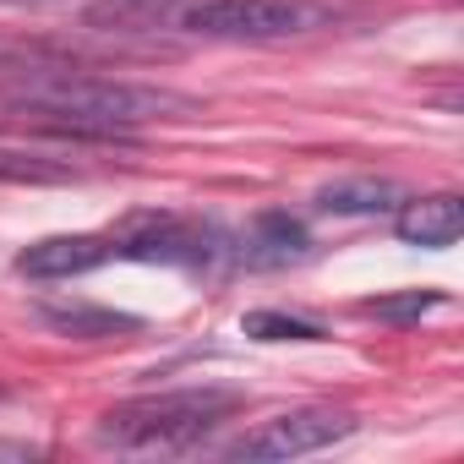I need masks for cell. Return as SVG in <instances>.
I'll return each mask as SVG.
<instances>
[{"label":"cell","instance_id":"obj_1","mask_svg":"<svg viewBox=\"0 0 464 464\" xmlns=\"http://www.w3.org/2000/svg\"><path fill=\"white\" fill-rule=\"evenodd\" d=\"M6 77L12 82L0 88V99L12 110L39 115L77 142H126L148 121H175V115L197 110V99H186L175 88L104 77L93 66H17Z\"/></svg>","mask_w":464,"mask_h":464},{"label":"cell","instance_id":"obj_2","mask_svg":"<svg viewBox=\"0 0 464 464\" xmlns=\"http://www.w3.org/2000/svg\"><path fill=\"white\" fill-rule=\"evenodd\" d=\"M312 0H88L82 28L110 39H202V44H285L323 28Z\"/></svg>","mask_w":464,"mask_h":464},{"label":"cell","instance_id":"obj_3","mask_svg":"<svg viewBox=\"0 0 464 464\" xmlns=\"http://www.w3.org/2000/svg\"><path fill=\"white\" fill-rule=\"evenodd\" d=\"M241 410L236 388H164V393H137L121 399L115 410L99 415V448H121V453H180L191 442H202L218 420H229Z\"/></svg>","mask_w":464,"mask_h":464},{"label":"cell","instance_id":"obj_4","mask_svg":"<svg viewBox=\"0 0 464 464\" xmlns=\"http://www.w3.org/2000/svg\"><path fill=\"white\" fill-rule=\"evenodd\" d=\"M110 241H115V257H137V263H180V268H202V263H213L218 252H229L213 224L186 218V213H159V208L131 213Z\"/></svg>","mask_w":464,"mask_h":464},{"label":"cell","instance_id":"obj_5","mask_svg":"<svg viewBox=\"0 0 464 464\" xmlns=\"http://www.w3.org/2000/svg\"><path fill=\"white\" fill-rule=\"evenodd\" d=\"M350 431H355V415L344 410H290L241 431L236 442H224V459H301V453L344 442Z\"/></svg>","mask_w":464,"mask_h":464},{"label":"cell","instance_id":"obj_6","mask_svg":"<svg viewBox=\"0 0 464 464\" xmlns=\"http://www.w3.org/2000/svg\"><path fill=\"white\" fill-rule=\"evenodd\" d=\"M115 257V241L110 236H44L34 246L17 252V274L23 279H77V274H93Z\"/></svg>","mask_w":464,"mask_h":464},{"label":"cell","instance_id":"obj_7","mask_svg":"<svg viewBox=\"0 0 464 464\" xmlns=\"http://www.w3.org/2000/svg\"><path fill=\"white\" fill-rule=\"evenodd\" d=\"M393 229L404 246H426V252H442L464 236V202L453 191H437V197H420V202H399L393 208Z\"/></svg>","mask_w":464,"mask_h":464},{"label":"cell","instance_id":"obj_8","mask_svg":"<svg viewBox=\"0 0 464 464\" xmlns=\"http://www.w3.org/2000/svg\"><path fill=\"white\" fill-rule=\"evenodd\" d=\"M39 323L66 334V339H131V334H142V317L110 312V306H88V301H44Z\"/></svg>","mask_w":464,"mask_h":464},{"label":"cell","instance_id":"obj_9","mask_svg":"<svg viewBox=\"0 0 464 464\" xmlns=\"http://www.w3.org/2000/svg\"><path fill=\"white\" fill-rule=\"evenodd\" d=\"M236 252L252 268H279V263H301L312 252V236H306V224L290 218V213H257L246 246H236Z\"/></svg>","mask_w":464,"mask_h":464},{"label":"cell","instance_id":"obj_10","mask_svg":"<svg viewBox=\"0 0 464 464\" xmlns=\"http://www.w3.org/2000/svg\"><path fill=\"white\" fill-rule=\"evenodd\" d=\"M404 202V186L377 180V175H355V180H328L317 191L323 213H393Z\"/></svg>","mask_w":464,"mask_h":464},{"label":"cell","instance_id":"obj_11","mask_svg":"<svg viewBox=\"0 0 464 464\" xmlns=\"http://www.w3.org/2000/svg\"><path fill=\"white\" fill-rule=\"evenodd\" d=\"M241 334H246V339H268V344H274V339H306V344L328 339L323 323H306V317H290V312H268V306H263V312H246V317H241Z\"/></svg>","mask_w":464,"mask_h":464},{"label":"cell","instance_id":"obj_12","mask_svg":"<svg viewBox=\"0 0 464 464\" xmlns=\"http://www.w3.org/2000/svg\"><path fill=\"white\" fill-rule=\"evenodd\" d=\"M448 295L442 290H404V295H377L361 306V317H377V323H420L426 312H437Z\"/></svg>","mask_w":464,"mask_h":464},{"label":"cell","instance_id":"obj_13","mask_svg":"<svg viewBox=\"0 0 464 464\" xmlns=\"http://www.w3.org/2000/svg\"><path fill=\"white\" fill-rule=\"evenodd\" d=\"M44 448H34V442H0V459H39Z\"/></svg>","mask_w":464,"mask_h":464},{"label":"cell","instance_id":"obj_14","mask_svg":"<svg viewBox=\"0 0 464 464\" xmlns=\"http://www.w3.org/2000/svg\"><path fill=\"white\" fill-rule=\"evenodd\" d=\"M0 6H44V0H0Z\"/></svg>","mask_w":464,"mask_h":464}]
</instances>
